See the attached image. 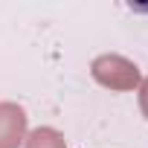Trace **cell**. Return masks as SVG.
I'll list each match as a JSON object with an SVG mask.
<instances>
[{"mask_svg":"<svg viewBox=\"0 0 148 148\" xmlns=\"http://www.w3.org/2000/svg\"><path fill=\"white\" fill-rule=\"evenodd\" d=\"M93 79L110 90H134L139 84V70L134 61L122 58V55H99L90 64Z\"/></svg>","mask_w":148,"mask_h":148,"instance_id":"6da1fadb","label":"cell"},{"mask_svg":"<svg viewBox=\"0 0 148 148\" xmlns=\"http://www.w3.org/2000/svg\"><path fill=\"white\" fill-rule=\"evenodd\" d=\"M26 134V113L18 105H0V148H18Z\"/></svg>","mask_w":148,"mask_h":148,"instance_id":"7a4b0ae2","label":"cell"},{"mask_svg":"<svg viewBox=\"0 0 148 148\" xmlns=\"http://www.w3.org/2000/svg\"><path fill=\"white\" fill-rule=\"evenodd\" d=\"M139 108H142V113L148 116V79H145L142 87H139Z\"/></svg>","mask_w":148,"mask_h":148,"instance_id":"277c9868","label":"cell"},{"mask_svg":"<svg viewBox=\"0 0 148 148\" xmlns=\"http://www.w3.org/2000/svg\"><path fill=\"white\" fill-rule=\"evenodd\" d=\"M26 148H67V145H64V136L55 128H38V131L29 134Z\"/></svg>","mask_w":148,"mask_h":148,"instance_id":"3957f363","label":"cell"}]
</instances>
